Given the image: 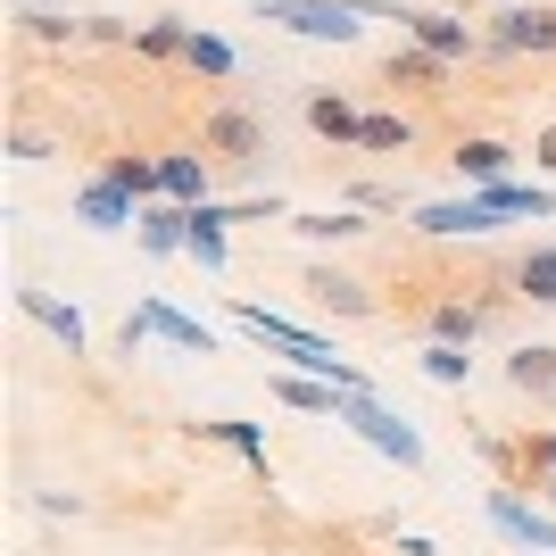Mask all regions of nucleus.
Listing matches in <instances>:
<instances>
[{
  "mask_svg": "<svg viewBox=\"0 0 556 556\" xmlns=\"http://www.w3.org/2000/svg\"><path fill=\"white\" fill-rule=\"evenodd\" d=\"M232 325L250 332V341H266L282 357L291 374H316V382H332V391H374L366 374L349 366L341 349L325 341V332H307V325H291V316H275V307H257V300H232Z\"/></svg>",
  "mask_w": 556,
  "mask_h": 556,
  "instance_id": "obj_1",
  "label": "nucleus"
},
{
  "mask_svg": "<svg viewBox=\"0 0 556 556\" xmlns=\"http://www.w3.org/2000/svg\"><path fill=\"white\" fill-rule=\"evenodd\" d=\"M200 150H208L216 175H257V166L275 159V134H266V116L241 109V100H216L200 116Z\"/></svg>",
  "mask_w": 556,
  "mask_h": 556,
  "instance_id": "obj_2",
  "label": "nucleus"
},
{
  "mask_svg": "<svg viewBox=\"0 0 556 556\" xmlns=\"http://www.w3.org/2000/svg\"><path fill=\"white\" fill-rule=\"evenodd\" d=\"M332 424H349L357 441H366V448H382L391 465L424 473V432H416L407 416H399V407H391L382 391H341V416H332Z\"/></svg>",
  "mask_w": 556,
  "mask_h": 556,
  "instance_id": "obj_3",
  "label": "nucleus"
},
{
  "mask_svg": "<svg viewBox=\"0 0 556 556\" xmlns=\"http://www.w3.org/2000/svg\"><path fill=\"white\" fill-rule=\"evenodd\" d=\"M490 34V59H556V0H507L498 17L482 25Z\"/></svg>",
  "mask_w": 556,
  "mask_h": 556,
  "instance_id": "obj_4",
  "label": "nucleus"
},
{
  "mask_svg": "<svg viewBox=\"0 0 556 556\" xmlns=\"http://www.w3.org/2000/svg\"><path fill=\"white\" fill-rule=\"evenodd\" d=\"M257 25H282L300 42H357V9L349 0H257Z\"/></svg>",
  "mask_w": 556,
  "mask_h": 556,
  "instance_id": "obj_5",
  "label": "nucleus"
},
{
  "mask_svg": "<svg viewBox=\"0 0 556 556\" xmlns=\"http://www.w3.org/2000/svg\"><path fill=\"white\" fill-rule=\"evenodd\" d=\"M490 523H498L515 548H556V507H532L523 482H498V490H490Z\"/></svg>",
  "mask_w": 556,
  "mask_h": 556,
  "instance_id": "obj_6",
  "label": "nucleus"
},
{
  "mask_svg": "<svg viewBox=\"0 0 556 556\" xmlns=\"http://www.w3.org/2000/svg\"><path fill=\"white\" fill-rule=\"evenodd\" d=\"M416 232L424 241H482V232H498V216L482 208V191H465V200H424Z\"/></svg>",
  "mask_w": 556,
  "mask_h": 556,
  "instance_id": "obj_7",
  "label": "nucleus"
},
{
  "mask_svg": "<svg viewBox=\"0 0 556 556\" xmlns=\"http://www.w3.org/2000/svg\"><path fill=\"white\" fill-rule=\"evenodd\" d=\"M448 166H457V184H473V191L515 184V150L498 134H457V141H448Z\"/></svg>",
  "mask_w": 556,
  "mask_h": 556,
  "instance_id": "obj_8",
  "label": "nucleus"
},
{
  "mask_svg": "<svg viewBox=\"0 0 556 556\" xmlns=\"http://www.w3.org/2000/svg\"><path fill=\"white\" fill-rule=\"evenodd\" d=\"M507 391L532 407V416H556V349L548 341H523L507 357Z\"/></svg>",
  "mask_w": 556,
  "mask_h": 556,
  "instance_id": "obj_9",
  "label": "nucleus"
},
{
  "mask_svg": "<svg viewBox=\"0 0 556 556\" xmlns=\"http://www.w3.org/2000/svg\"><path fill=\"white\" fill-rule=\"evenodd\" d=\"M208 184H216V166H208L200 141H191V150H159V191L175 208H208Z\"/></svg>",
  "mask_w": 556,
  "mask_h": 556,
  "instance_id": "obj_10",
  "label": "nucleus"
},
{
  "mask_svg": "<svg viewBox=\"0 0 556 556\" xmlns=\"http://www.w3.org/2000/svg\"><path fill=\"white\" fill-rule=\"evenodd\" d=\"M448 59L441 50H424V42H399L391 59H382V84H391V92H424V100H441V84H448Z\"/></svg>",
  "mask_w": 556,
  "mask_h": 556,
  "instance_id": "obj_11",
  "label": "nucleus"
},
{
  "mask_svg": "<svg viewBox=\"0 0 556 556\" xmlns=\"http://www.w3.org/2000/svg\"><path fill=\"white\" fill-rule=\"evenodd\" d=\"M307 300H316V307H332V316H382V300H374L366 282L349 275V266H325V257L307 266Z\"/></svg>",
  "mask_w": 556,
  "mask_h": 556,
  "instance_id": "obj_12",
  "label": "nucleus"
},
{
  "mask_svg": "<svg viewBox=\"0 0 556 556\" xmlns=\"http://www.w3.org/2000/svg\"><path fill=\"white\" fill-rule=\"evenodd\" d=\"M134 241L150 257H184L191 250V208H175V200H150V208L134 216Z\"/></svg>",
  "mask_w": 556,
  "mask_h": 556,
  "instance_id": "obj_13",
  "label": "nucleus"
},
{
  "mask_svg": "<svg viewBox=\"0 0 556 556\" xmlns=\"http://www.w3.org/2000/svg\"><path fill=\"white\" fill-rule=\"evenodd\" d=\"M482 208L498 216V225H523V216H532V225H548V216H556V184H490Z\"/></svg>",
  "mask_w": 556,
  "mask_h": 556,
  "instance_id": "obj_14",
  "label": "nucleus"
},
{
  "mask_svg": "<svg viewBox=\"0 0 556 556\" xmlns=\"http://www.w3.org/2000/svg\"><path fill=\"white\" fill-rule=\"evenodd\" d=\"M17 307H25V316H34L59 349H67V357H84V349H92V332H84V316H75L67 300H50V291H17Z\"/></svg>",
  "mask_w": 556,
  "mask_h": 556,
  "instance_id": "obj_15",
  "label": "nucleus"
},
{
  "mask_svg": "<svg viewBox=\"0 0 556 556\" xmlns=\"http://www.w3.org/2000/svg\"><path fill=\"white\" fill-rule=\"evenodd\" d=\"M141 316H150V332H159V341L184 349V357H216V332L200 325V316H184L175 300H141Z\"/></svg>",
  "mask_w": 556,
  "mask_h": 556,
  "instance_id": "obj_16",
  "label": "nucleus"
},
{
  "mask_svg": "<svg viewBox=\"0 0 556 556\" xmlns=\"http://www.w3.org/2000/svg\"><path fill=\"white\" fill-rule=\"evenodd\" d=\"M75 216H84L92 232H125V225L141 216V200H125V191H116L109 175H92V184L75 191Z\"/></svg>",
  "mask_w": 556,
  "mask_h": 556,
  "instance_id": "obj_17",
  "label": "nucleus"
},
{
  "mask_svg": "<svg viewBox=\"0 0 556 556\" xmlns=\"http://www.w3.org/2000/svg\"><path fill=\"white\" fill-rule=\"evenodd\" d=\"M515 300H532V307H556V241H532V250H515Z\"/></svg>",
  "mask_w": 556,
  "mask_h": 556,
  "instance_id": "obj_18",
  "label": "nucleus"
},
{
  "mask_svg": "<svg viewBox=\"0 0 556 556\" xmlns=\"http://www.w3.org/2000/svg\"><path fill=\"white\" fill-rule=\"evenodd\" d=\"M100 175H109L125 200H141V208H150V200H166V191H159V159H141V150H109V159H100Z\"/></svg>",
  "mask_w": 556,
  "mask_h": 556,
  "instance_id": "obj_19",
  "label": "nucleus"
},
{
  "mask_svg": "<svg viewBox=\"0 0 556 556\" xmlns=\"http://www.w3.org/2000/svg\"><path fill=\"white\" fill-rule=\"evenodd\" d=\"M225 225H232V208H191V266H200V275H225Z\"/></svg>",
  "mask_w": 556,
  "mask_h": 556,
  "instance_id": "obj_20",
  "label": "nucleus"
},
{
  "mask_svg": "<svg viewBox=\"0 0 556 556\" xmlns=\"http://www.w3.org/2000/svg\"><path fill=\"white\" fill-rule=\"evenodd\" d=\"M307 125L325 141H349L357 150V134H366V109H349V92H307Z\"/></svg>",
  "mask_w": 556,
  "mask_h": 556,
  "instance_id": "obj_21",
  "label": "nucleus"
},
{
  "mask_svg": "<svg viewBox=\"0 0 556 556\" xmlns=\"http://www.w3.org/2000/svg\"><path fill=\"white\" fill-rule=\"evenodd\" d=\"M275 399L291 407V416H341V391L316 382V374H275Z\"/></svg>",
  "mask_w": 556,
  "mask_h": 556,
  "instance_id": "obj_22",
  "label": "nucleus"
},
{
  "mask_svg": "<svg viewBox=\"0 0 556 556\" xmlns=\"http://www.w3.org/2000/svg\"><path fill=\"white\" fill-rule=\"evenodd\" d=\"M291 232H300V241H316V250H332V241H357V232H366V216H357V208H300V216H291Z\"/></svg>",
  "mask_w": 556,
  "mask_h": 556,
  "instance_id": "obj_23",
  "label": "nucleus"
},
{
  "mask_svg": "<svg viewBox=\"0 0 556 556\" xmlns=\"http://www.w3.org/2000/svg\"><path fill=\"white\" fill-rule=\"evenodd\" d=\"M200 441L232 448V457L250 465V473H266V432H257V424H241V416H216V424H200Z\"/></svg>",
  "mask_w": 556,
  "mask_h": 556,
  "instance_id": "obj_24",
  "label": "nucleus"
},
{
  "mask_svg": "<svg viewBox=\"0 0 556 556\" xmlns=\"http://www.w3.org/2000/svg\"><path fill=\"white\" fill-rule=\"evenodd\" d=\"M184 67H191V75H208V84H232V75H241V59H232V42H216L208 25H191V42H184Z\"/></svg>",
  "mask_w": 556,
  "mask_h": 556,
  "instance_id": "obj_25",
  "label": "nucleus"
},
{
  "mask_svg": "<svg viewBox=\"0 0 556 556\" xmlns=\"http://www.w3.org/2000/svg\"><path fill=\"white\" fill-rule=\"evenodd\" d=\"M357 150H416V116H399V109H366V134H357Z\"/></svg>",
  "mask_w": 556,
  "mask_h": 556,
  "instance_id": "obj_26",
  "label": "nucleus"
},
{
  "mask_svg": "<svg viewBox=\"0 0 556 556\" xmlns=\"http://www.w3.org/2000/svg\"><path fill=\"white\" fill-rule=\"evenodd\" d=\"M556 473V424H540V432H523V441H515V482H548Z\"/></svg>",
  "mask_w": 556,
  "mask_h": 556,
  "instance_id": "obj_27",
  "label": "nucleus"
},
{
  "mask_svg": "<svg viewBox=\"0 0 556 556\" xmlns=\"http://www.w3.org/2000/svg\"><path fill=\"white\" fill-rule=\"evenodd\" d=\"M25 42H42V50H75V42H92V25H75V17H50V9H25Z\"/></svg>",
  "mask_w": 556,
  "mask_h": 556,
  "instance_id": "obj_28",
  "label": "nucleus"
},
{
  "mask_svg": "<svg viewBox=\"0 0 556 556\" xmlns=\"http://www.w3.org/2000/svg\"><path fill=\"white\" fill-rule=\"evenodd\" d=\"M424 374H432L441 391H465V382H473V349H457V341H424Z\"/></svg>",
  "mask_w": 556,
  "mask_h": 556,
  "instance_id": "obj_29",
  "label": "nucleus"
},
{
  "mask_svg": "<svg viewBox=\"0 0 556 556\" xmlns=\"http://www.w3.org/2000/svg\"><path fill=\"white\" fill-rule=\"evenodd\" d=\"M184 42H191V25H184V17H150V25L134 34L141 59H184Z\"/></svg>",
  "mask_w": 556,
  "mask_h": 556,
  "instance_id": "obj_30",
  "label": "nucleus"
},
{
  "mask_svg": "<svg viewBox=\"0 0 556 556\" xmlns=\"http://www.w3.org/2000/svg\"><path fill=\"white\" fill-rule=\"evenodd\" d=\"M341 208H357V216H399V208H416L399 184H349V200Z\"/></svg>",
  "mask_w": 556,
  "mask_h": 556,
  "instance_id": "obj_31",
  "label": "nucleus"
},
{
  "mask_svg": "<svg viewBox=\"0 0 556 556\" xmlns=\"http://www.w3.org/2000/svg\"><path fill=\"white\" fill-rule=\"evenodd\" d=\"M532 166L556 184V125H540V134H532Z\"/></svg>",
  "mask_w": 556,
  "mask_h": 556,
  "instance_id": "obj_32",
  "label": "nucleus"
},
{
  "mask_svg": "<svg viewBox=\"0 0 556 556\" xmlns=\"http://www.w3.org/2000/svg\"><path fill=\"white\" fill-rule=\"evenodd\" d=\"M432 9H457V17H498L507 0H432Z\"/></svg>",
  "mask_w": 556,
  "mask_h": 556,
  "instance_id": "obj_33",
  "label": "nucleus"
},
{
  "mask_svg": "<svg viewBox=\"0 0 556 556\" xmlns=\"http://www.w3.org/2000/svg\"><path fill=\"white\" fill-rule=\"evenodd\" d=\"M532 498H540V507H556V473H548V482H540V490H532Z\"/></svg>",
  "mask_w": 556,
  "mask_h": 556,
  "instance_id": "obj_34",
  "label": "nucleus"
},
{
  "mask_svg": "<svg viewBox=\"0 0 556 556\" xmlns=\"http://www.w3.org/2000/svg\"><path fill=\"white\" fill-rule=\"evenodd\" d=\"M515 556H532V548H515Z\"/></svg>",
  "mask_w": 556,
  "mask_h": 556,
  "instance_id": "obj_35",
  "label": "nucleus"
}]
</instances>
